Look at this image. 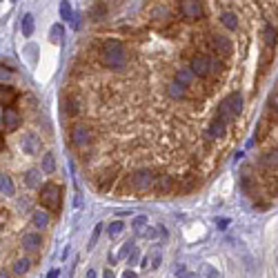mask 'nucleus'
<instances>
[{
	"mask_svg": "<svg viewBox=\"0 0 278 278\" xmlns=\"http://www.w3.org/2000/svg\"><path fill=\"white\" fill-rule=\"evenodd\" d=\"M267 129H270V125H267L265 121L258 123V129H256V134H254V142H261L263 138L267 136Z\"/></svg>",
	"mask_w": 278,
	"mask_h": 278,
	"instance_id": "29",
	"label": "nucleus"
},
{
	"mask_svg": "<svg viewBox=\"0 0 278 278\" xmlns=\"http://www.w3.org/2000/svg\"><path fill=\"white\" fill-rule=\"evenodd\" d=\"M132 227H134V232L142 234L147 229V216H136V218L132 220Z\"/></svg>",
	"mask_w": 278,
	"mask_h": 278,
	"instance_id": "27",
	"label": "nucleus"
},
{
	"mask_svg": "<svg viewBox=\"0 0 278 278\" xmlns=\"http://www.w3.org/2000/svg\"><path fill=\"white\" fill-rule=\"evenodd\" d=\"M2 125L9 129V132L18 129V125H20V114H18L13 107H4L2 109Z\"/></svg>",
	"mask_w": 278,
	"mask_h": 278,
	"instance_id": "10",
	"label": "nucleus"
},
{
	"mask_svg": "<svg viewBox=\"0 0 278 278\" xmlns=\"http://www.w3.org/2000/svg\"><path fill=\"white\" fill-rule=\"evenodd\" d=\"M125 229V225H123V220H114L112 225H109V236H118Z\"/></svg>",
	"mask_w": 278,
	"mask_h": 278,
	"instance_id": "32",
	"label": "nucleus"
},
{
	"mask_svg": "<svg viewBox=\"0 0 278 278\" xmlns=\"http://www.w3.org/2000/svg\"><path fill=\"white\" fill-rule=\"evenodd\" d=\"M16 89L13 87H4L2 85V94H0V98H2V107H11V103L16 100Z\"/></svg>",
	"mask_w": 278,
	"mask_h": 278,
	"instance_id": "21",
	"label": "nucleus"
},
{
	"mask_svg": "<svg viewBox=\"0 0 278 278\" xmlns=\"http://www.w3.org/2000/svg\"><path fill=\"white\" fill-rule=\"evenodd\" d=\"M194 187H196V178H194V176H185V180H180V183H178V194L180 196L189 194Z\"/></svg>",
	"mask_w": 278,
	"mask_h": 278,
	"instance_id": "22",
	"label": "nucleus"
},
{
	"mask_svg": "<svg viewBox=\"0 0 278 278\" xmlns=\"http://www.w3.org/2000/svg\"><path fill=\"white\" fill-rule=\"evenodd\" d=\"M0 278H7V274H4V272H2V274H0Z\"/></svg>",
	"mask_w": 278,
	"mask_h": 278,
	"instance_id": "48",
	"label": "nucleus"
},
{
	"mask_svg": "<svg viewBox=\"0 0 278 278\" xmlns=\"http://www.w3.org/2000/svg\"><path fill=\"white\" fill-rule=\"evenodd\" d=\"M154 171L147 169V167H140V169L132 171V176H129V185L134 187V191H138V194H145V191L154 189Z\"/></svg>",
	"mask_w": 278,
	"mask_h": 278,
	"instance_id": "5",
	"label": "nucleus"
},
{
	"mask_svg": "<svg viewBox=\"0 0 278 278\" xmlns=\"http://www.w3.org/2000/svg\"><path fill=\"white\" fill-rule=\"evenodd\" d=\"M60 18H62V20H71V18H74L71 7H69V2H67V0H62V2H60Z\"/></svg>",
	"mask_w": 278,
	"mask_h": 278,
	"instance_id": "31",
	"label": "nucleus"
},
{
	"mask_svg": "<svg viewBox=\"0 0 278 278\" xmlns=\"http://www.w3.org/2000/svg\"><path fill=\"white\" fill-rule=\"evenodd\" d=\"M171 187H174V178L171 176H167V174H158L156 176V180H154V191L156 194H169L171 191Z\"/></svg>",
	"mask_w": 278,
	"mask_h": 278,
	"instance_id": "11",
	"label": "nucleus"
},
{
	"mask_svg": "<svg viewBox=\"0 0 278 278\" xmlns=\"http://www.w3.org/2000/svg\"><path fill=\"white\" fill-rule=\"evenodd\" d=\"M189 67L196 76H200V78H209V76L223 71V62L218 58H212V56H205V54H196L194 58L189 60Z\"/></svg>",
	"mask_w": 278,
	"mask_h": 278,
	"instance_id": "2",
	"label": "nucleus"
},
{
	"mask_svg": "<svg viewBox=\"0 0 278 278\" xmlns=\"http://www.w3.org/2000/svg\"><path fill=\"white\" fill-rule=\"evenodd\" d=\"M220 22H223L227 29H232V31H236V27H238V18H236V13H232V11L220 13Z\"/></svg>",
	"mask_w": 278,
	"mask_h": 278,
	"instance_id": "19",
	"label": "nucleus"
},
{
	"mask_svg": "<svg viewBox=\"0 0 278 278\" xmlns=\"http://www.w3.org/2000/svg\"><path fill=\"white\" fill-rule=\"evenodd\" d=\"M158 265H160V256H154V261H151V270H156Z\"/></svg>",
	"mask_w": 278,
	"mask_h": 278,
	"instance_id": "40",
	"label": "nucleus"
},
{
	"mask_svg": "<svg viewBox=\"0 0 278 278\" xmlns=\"http://www.w3.org/2000/svg\"><path fill=\"white\" fill-rule=\"evenodd\" d=\"M138 261V252H136V249H134V254H132V258H129V263H132V265H134V263H136Z\"/></svg>",
	"mask_w": 278,
	"mask_h": 278,
	"instance_id": "42",
	"label": "nucleus"
},
{
	"mask_svg": "<svg viewBox=\"0 0 278 278\" xmlns=\"http://www.w3.org/2000/svg\"><path fill=\"white\" fill-rule=\"evenodd\" d=\"M31 33H33V16L25 13L22 16V36H31Z\"/></svg>",
	"mask_w": 278,
	"mask_h": 278,
	"instance_id": "26",
	"label": "nucleus"
},
{
	"mask_svg": "<svg viewBox=\"0 0 278 278\" xmlns=\"http://www.w3.org/2000/svg\"><path fill=\"white\" fill-rule=\"evenodd\" d=\"M27 185H29V187H38V185H40V171H38V169H29V171H27Z\"/></svg>",
	"mask_w": 278,
	"mask_h": 278,
	"instance_id": "30",
	"label": "nucleus"
},
{
	"mask_svg": "<svg viewBox=\"0 0 278 278\" xmlns=\"http://www.w3.org/2000/svg\"><path fill=\"white\" fill-rule=\"evenodd\" d=\"M65 112L69 114V116H76V114H80V103H78V98H67V100H65Z\"/></svg>",
	"mask_w": 278,
	"mask_h": 278,
	"instance_id": "23",
	"label": "nucleus"
},
{
	"mask_svg": "<svg viewBox=\"0 0 278 278\" xmlns=\"http://www.w3.org/2000/svg\"><path fill=\"white\" fill-rule=\"evenodd\" d=\"M22 247H25L27 252H38V249L42 247V238H40V234H36V232H27L25 236H22Z\"/></svg>",
	"mask_w": 278,
	"mask_h": 278,
	"instance_id": "12",
	"label": "nucleus"
},
{
	"mask_svg": "<svg viewBox=\"0 0 278 278\" xmlns=\"http://www.w3.org/2000/svg\"><path fill=\"white\" fill-rule=\"evenodd\" d=\"M227 225H229V220H218V227H220V229H225Z\"/></svg>",
	"mask_w": 278,
	"mask_h": 278,
	"instance_id": "43",
	"label": "nucleus"
},
{
	"mask_svg": "<svg viewBox=\"0 0 278 278\" xmlns=\"http://www.w3.org/2000/svg\"><path fill=\"white\" fill-rule=\"evenodd\" d=\"M27 272H29V261H27V258H20V261L13 263V274L16 276H22V274H27Z\"/></svg>",
	"mask_w": 278,
	"mask_h": 278,
	"instance_id": "25",
	"label": "nucleus"
},
{
	"mask_svg": "<svg viewBox=\"0 0 278 278\" xmlns=\"http://www.w3.org/2000/svg\"><path fill=\"white\" fill-rule=\"evenodd\" d=\"M114 180H116V169H107L103 176H100L98 187H100L103 191H107V189H109V185H114Z\"/></svg>",
	"mask_w": 278,
	"mask_h": 278,
	"instance_id": "18",
	"label": "nucleus"
},
{
	"mask_svg": "<svg viewBox=\"0 0 278 278\" xmlns=\"http://www.w3.org/2000/svg\"><path fill=\"white\" fill-rule=\"evenodd\" d=\"M270 109H272V114H274V116L278 118V94H274L270 98Z\"/></svg>",
	"mask_w": 278,
	"mask_h": 278,
	"instance_id": "34",
	"label": "nucleus"
},
{
	"mask_svg": "<svg viewBox=\"0 0 278 278\" xmlns=\"http://www.w3.org/2000/svg\"><path fill=\"white\" fill-rule=\"evenodd\" d=\"M263 40H265L267 47H274L276 42H278V29H276L274 25H270V22H267L265 29H263Z\"/></svg>",
	"mask_w": 278,
	"mask_h": 278,
	"instance_id": "17",
	"label": "nucleus"
},
{
	"mask_svg": "<svg viewBox=\"0 0 278 278\" xmlns=\"http://www.w3.org/2000/svg\"><path fill=\"white\" fill-rule=\"evenodd\" d=\"M209 47L220 56L232 54V42H229V38L223 36V33H212V36H209Z\"/></svg>",
	"mask_w": 278,
	"mask_h": 278,
	"instance_id": "8",
	"label": "nucleus"
},
{
	"mask_svg": "<svg viewBox=\"0 0 278 278\" xmlns=\"http://www.w3.org/2000/svg\"><path fill=\"white\" fill-rule=\"evenodd\" d=\"M31 218H33V225H36V227H40V229H45L47 225H49V214H47L45 209H36Z\"/></svg>",
	"mask_w": 278,
	"mask_h": 278,
	"instance_id": "20",
	"label": "nucleus"
},
{
	"mask_svg": "<svg viewBox=\"0 0 278 278\" xmlns=\"http://www.w3.org/2000/svg\"><path fill=\"white\" fill-rule=\"evenodd\" d=\"M134 243H125L123 245V249H121V258H125V256H129V254H134Z\"/></svg>",
	"mask_w": 278,
	"mask_h": 278,
	"instance_id": "35",
	"label": "nucleus"
},
{
	"mask_svg": "<svg viewBox=\"0 0 278 278\" xmlns=\"http://www.w3.org/2000/svg\"><path fill=\"white\" fill-rule=\"evenodd\" d=\"M225 132H227V123H225L223 118H218V116L214 118V121L209 123V127H207L209 138H223Z\"/></svg>",
	"mask_w": 278,
	"mask_h": 278,
	"instance_id": "13",
	"label": "nucleus"
},
{
	"mask_svg": "<svg viewBox=\"0 0 278 278\" xmlns=\"http://www.w3.org/2000/svg\"><path fill=\"white\" fill-rule=\"evenodd\" d=\"M261 165L267 167V169H274V167H278V149L274 147V149L265 151V154L261 156Z\"/></svg>",
	"mask_w": 278,
	"mask_h": 278,
	"instance_id": "16",
	"label": "nucleus"
},
{
	"mask_svg": "<svg viewBox=\"0 0 278 278\" xmlns=\"http://www.w3.org/2000/svg\"><path fill=\"white\" fill-rule=\"evenodd\" d=\"M185 85H180L178 80H171L169 85H167V96L169 98H174V100H183L185 96H187V92H185Z\"/></svg>",
	"mask_w": 278,
	"mask_h": 278,
	"instance_id": "15",
	"label": "nucleus"
},
{
	"mask_svg": "<svg viewBox=\"0 0 278 278\" xmlns=\"http://www.w3.org/2000/svg\"><path fill=\"white\" fill-rule=\"evenodd\" d=\"M103 232V225H96V229H94V243L98 241V234Z\"/></svg>",
	"mask_w": 278,
	"mask_h": 278,
	"instance_id": "38",
	"label": "nucleus"
},
{
	"mask_svg": "<svg viewBox=\"0 0 278 278\" xmlns=\"http://www.w3.org/2000/svg\"><path fill=\"white\" fill-rule=\"evenodd\" d=\"M100 62L112 71L125 69V65H127V49H125V45L118 40H107L103 45V49H100Z\"/></svg>",
	"mask_w": 278,
	"mask_h": 278,
	"instance_id": "1",
	"label": "nucleus"
},
{
	"mask_svg": "<svg viewBox=\"0 0 278 278\" xmlns=\"http://www.w3.org/2000/svg\"><path fill=\"white\" fill-rule=\"evenodd\" d=\"M20 147H22V151H25V154H31V156L38 154V151H40V138H38L36 134H31V132L22 134Z\"/></svg>",
	"mask_w": 278,
	"mask_h": 278,
	"instance_id": "9",
	"label": "nucleus"
},
{
	"mask_svg": "<svg viewBox=\"0 0 278 278\" xmlns=\"http://www.w3.org/2000/svg\"><path fill=\"white\" fill-rule=\"evenodd\" d=\"M62 33H65V27H62V25H54V27H51V40H54V42L62 40Z\"/></svg>",
	"mask_w": 278,
	"mask_h": 278,
	"instance_id": "33",
	"label": "nucleus"
},
{
	"mask_svg": "<svg viewBox=\"0 0 278 278\" xmlns=\"http://www.w3.org/2000/svg\"><path fill=\"white\" fill-rule=\"evenodd\" d=\"M180 13L187 20H200L205 13L203 2L200 0H180Z\"/></svg>",
	"mask_w": 278,
	"mask_h": 278,
	"instance_id": "7",
	"label": "nucleus"
},
{
	"mask_svg": "<svg viewBox=\"0 0 278 278\" xmlns=\"http://www.w3.org/2000/svg\"><path fill=\"white\" fill-rule=\"evenodd\" d=\"M92 16H96V20H100V18L105 16V7H103V4H98L96 9H92Z\"/></svg>",
	"mask_w": 278,
	"mask_h": 278,
	"instance_id": "37",
	"label": "nucleus"
},
{
	"mask_svg": "<svg viewBox=\"0 0 278 278\" xmlns=\"http://www.w3.org/2000/svg\"><path fill=\"white\" fill-rule=\"evenodd\" d=\"M87 278H96V272H94V270H89V272H87Z\"/></svg>",
	"mask_w": 278,
	"mask_h": 278,
	"instance_id": "46",
	"label": "nucleus"
},
{
	"mask_svg": "<svg viewBox=\"0 0 278 278\" xmlns=\"http://www.w3.org/2000/svg\"><path fill=\"white\" fill-rule=\"evenodd\" d=\"M174 80H178V83L185 85V87H191V85H194V80H196V74L191 71V67H183V69L176 71Z\"/></svg>",
	"mask_w": 278,
	"mask_h": 278,
	"instance_id": "14",
	"label": "nucleus"
},
{
	"mask_svg": "<svg viewBox=\"0 0 278 278\" xmlns=\"http://www.w3.org/2000/svg\"><path fill=\"white\" fill-rule=\"evenodd\" d=\"M40 205L49 212H58L60 209V200H62V187L56 183H47L40 187Z\"/></svg>",
	"mask_w": 278,
	"mask_h": 278,
	"instance_id": "4",
	"label": "nucleus"
},
{
	"mask_svg": "<svg viewBox=\"0 0 278 278\" xmlns=\"http://www.w3.org/2000/svg\"><path fill=\"white\" fill-rule=\"evenodd\" d=\"M203 272L207 274V278H220V274H218L216 270H214L212 265H203Z\"/></svg>",
	"mask_w": 278,
	"mask_h": 278,
	"instance_id": "36",
	"label": "nucleus"
},
{
	"mask_svg": "<svg viewBox=\"0 0 278 278\" xmlns=\"http://www.w3.org/2000/svg\"><path fill=\"white\" fill-rule=\"evenodd\" d=\"M125 278H136V274L134 272H125Z\"/></svg>",
	"mask_w": 278,
	"mask_h": 278,
	"instance_id": "45",
	"label": "nucleus"
},
{
	"mask_svg": "<svg viewBox=\"0 0 278 278\" xmlns=\"http://www.w3.org/2000/svg\"><path fill=\"white\" fill-rule=\"evenodd\" d=\"M9 76H11L9 69H4V65H2V85H4V80H9Z\"/></svg>",
	"mask_w": 278,
	"mask_h": 278,
	"instance_id": "39",
	"label": "nucleus"
},
{
	"mask_svg": "<svg viewBox=\"0 0 278 278\" xmlns=\"http://www.w3.org/2000/svg\"><path fill=\"white\" fill-rule=\"evenodd\" d=\"M0 189H2L4 196H13V194H16L11 178H9V176H4V174H2V178H0Z\"/></svg>",
	"mask_w": 278,
	"mask_h": 278,
	"instance_id": "24",
	"label": "nucleus"
},
{
	"mask_svg": "<svg viewBox=\"0 0 278 278\" xmlns=\"http://www.w3.org/2000/svg\"><path fill=\"white\" fill-rule=\"evenodd\" d=\"M241 112H243V96L238 92H232L229 96H225L218 105V118H223L225 123H232Z\"/></svg>",
	"mask_w": 278,
	"mask_h": 278,
	"instance_id": "3",
	"label": "nucleus"
},
{
	"mask_svg": "<svg viewBox=\"0 0 278 278\" xmlns=\"http://www.w3.org/2000/svg\"><path fill=\"white\" fill-rule=\"evenodd\" d=\"M69 138L76 147H87L89 142L94 140V134L87 125H74V127L69 129Z\"/></svg>",
	"mask_w": 278,
	"mask_h": 278,
	"instance_id": "6",
	"label": "nucleus"
},
{
	"mask_svg": "<svg viewBox=\"0 0 278 278\" xmlns=\"http://www.w3.org/2000/svg\"><path fill=\"white\" fill-rule=\"evenodd\" d=\"M142 234H145L147 238H154V236H156V234H154V229H145V232H142Z\"/></svg>",
	"mask_w": 278,
	"mask_h": 278,
	"instance_id": "41",
	"label": "nucleus"
},
{
	"mask_svg": "<svg viewBox=\"0 0 278 278\" xmlns=\"http://www.w3.org/2000/svg\"><path fill=\"white\" fill-rule=\"evenodd\" d=\"M42 171H47V174H54L56 171V160L51 154H47L45 158H42Z\"/></svg>",
	"mask_w": 278,
	"mask_h": 278,
	"instance_id": "28",
	"label": "nucleus"
},
{
	"mask_svg": "<svg viewBox=\"0 0 278 278\" xmlns=\"http://www.w3.org/2000/svg\"><path fill=\"white\" fill-rule=\"evenodd\" d=\"M47 278H58V270H51V272H49V276H47Z\"/></svg>",
	"mask_w": 278,
	"mask_h": 278,
	"instance_id": "44",
	"label": "nucleus"
},
{
	"mask_svg": "<svg viewBox=\"0 0 278 278\" xmlns=\"http://www.w3.org/2000/svg\"><path fill=\"white\" fill-rule=\"evenodd\" d=\"M105 278H114V274H112V272L107 270V272H105Z\"/></svg>",
	"mask_w": 278,
	"mask_h": 278,
	"instance_id": "47",
	"label": "nucleus"
}]
</instances>
